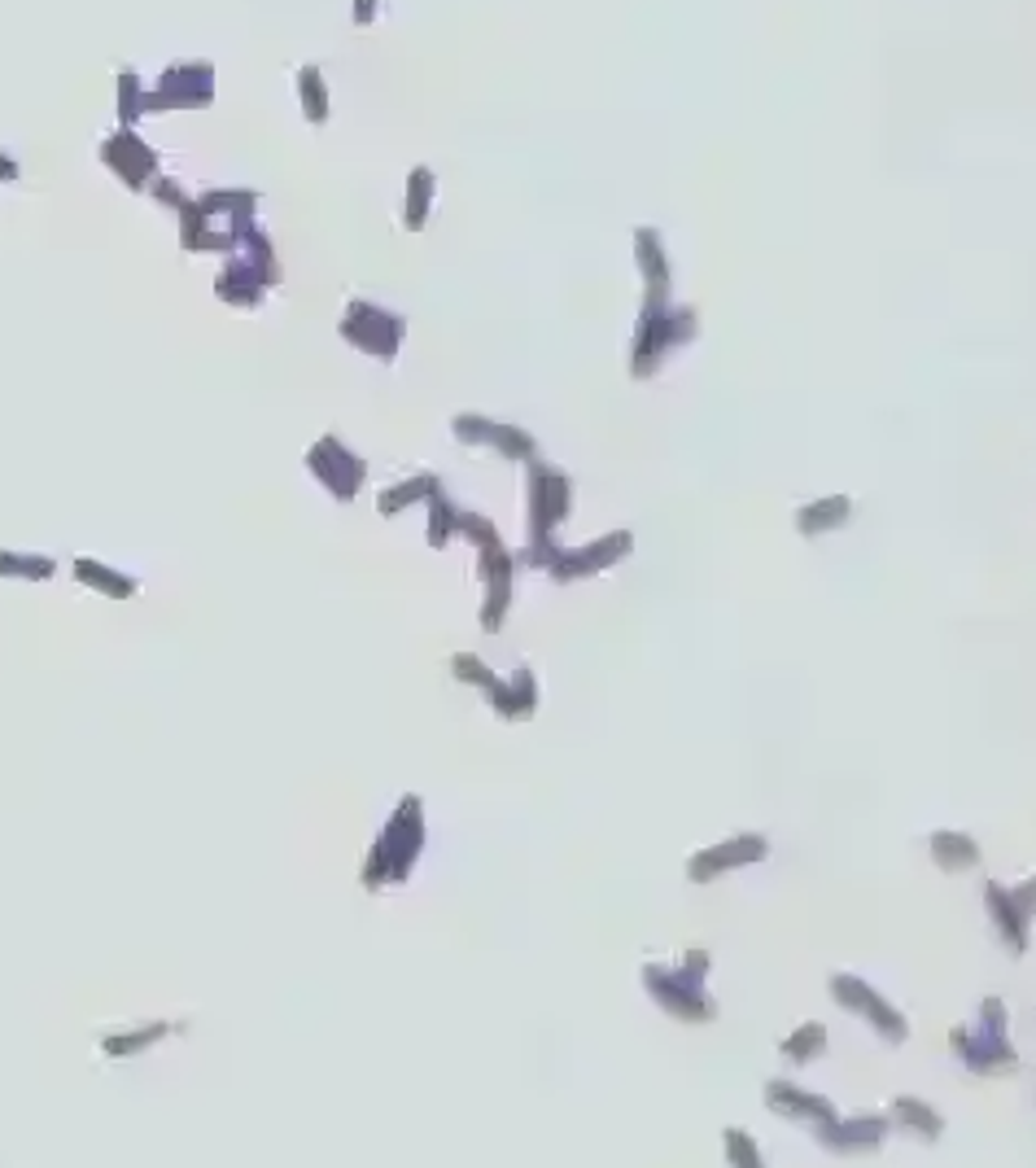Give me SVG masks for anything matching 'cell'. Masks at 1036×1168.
<instances>
[{"instance_id": "5", "label": "cell", "mask_w": 1036, "mask_h": 1168, "mask_svg": "<svg viewBox=\"0 0 1036 1168\" xmlns=\"http://www.w3.org/2000/svg\"><path fill=\"white\" fill-rule=\"evenodd\" d=\"M101 158H105V162H114V172H118L127 184H136V188L154 176V154L144 150V145H140L136 136H127V132H123V136H114L110 145H101Z\"/></svg>"}, {"instance_id": "3", "label": "cell", "mask_w": 1036, "mask_h": 1168, "mask_svg": "<svg viewBox=\"0 0 1036 1168\" xmlns=\"http://www.w3.org/2000/svg\"><path fill=\"white\" fill-rule=\"evenodd\" d=\"M380 329H386V333H403V320H398V315L376 311V307H368V303H354V307H350V315L342 320V337H346V342L364 346L368 355L390 359V355L398 351V342H390V337H380Z\"/></svg>"}, {"instance_id": "12", "label": "cell", "mask_w": 1036, "mask_h": 1168, "mask_svg": "<svg viewBox=\"0 0 1036 1168\" xmlns=\"http://www.w3.org/2000/svg\"><path fill=\"white\" fill-rule=\"evenodd\" d=\"M429 184L433 176L420 166V172H411V202H407V228H420L425 224V202H429Z\"/></svg>"}, {"instance_id": "11", "label": "cell", "mask_w": 1036, "mask_h": 1168, "mask_svg": "<svg viewBox=\"0 0 1036 1168\" xmlns=\"http://www.w3.org/2000/svg\"><path fill=\"white\" fill-rule=\"evenodd\" d=\"M429 491H437V482H433V477H416V482H407V486H398V491H386V495H380V513H398L403 503H411L416 495H429Z\"/></svg>"}, {"instance_id": "2", "label": "cell", "mask_w": 1036, "mask_h": 1168, "mask_svg": "<svg viewBox=\"0 0 1036 1168\" xmlns=\"http://www.w3.org/2000/svg\"><path fill=\"white\" fill-rule=\"evenodd\" d=\"M307 464H311V473L320 477L337 499H350V495L358 491V482H364V460L350 456L337 438H324L320 447L307 456Z\"/></svg>"}, {"instance_id": "1", "label": "cell", "mask_w": 1036, "mask_h": 1168, "mask_svg": "<svg viewBox=\"0 0 1036 1168\" xmlns=\"http://www.w3.org/2000/svg\"><path fill=\"white\" fill-rule=\"evenodd\" d=\"M647 311H643V325H639V346H634V377H643L661 364V355L669 346H679L691 337L695 315L691 311H673L665 303V289L669 285H647Z\"/></svg>"}, {"instance_id": "8", "label": "cell", "mask_w": 1036, "mask_h": 1168, "mask_svg": "<svg viewBox=\"0 0 1036 1168\" xmlns=\"http://www.w3.org/2000/svg\"><path fill=\"white\" fill-rule=\"evenodd\" d=\"M0 573H5V578H53V561H31V556H9V551H0Z\"/></svg>"}, {"instance_id": "13", "label": "cell", "mask_w": 1036, "mask_h": 1168, "mask_svg": "<svg viewBox=\"0 0 1036 1168\" xmlns=\"http://www.w3.org/2000/svg\"><path fill=\"white\" fill-rule=\"evenodd\" d=\"M0 176H5V180H14V176H18V166H14L9 158H0Z\"/></svg>"}, {"instance_id": "10", "label": "cell", "mask_w": 1036, "mask_h": 1168, "mask_svg": "<svg viewBox=\"0 0 1036 1168\" xmlns=\"http://www.w3.org/2000/svg\"><path fill=\"white\" fill-rule=\"evenodd\" d=\"M302 101H307V119H311V123H324L328 101H324V83H320V71H315V67L302 71Z\"/></svg>"}, {"instance_id": "4", "label": "cell", "mask_w": 1036, "mask_h": 1168, "mask_svg": "<svg viewBox=\"0 0 1036 1168\" xmlns=\"http://www.w3.org/2000/svg\"><path fill=\"white\" fill-rule=\"evenodd\" d=\"M564 503H568V482L547 469V464H538L534 469V551L547 547V539H552V521L564 517Z\"/></svg>"}, {"instance_id": "9", "label": "cell", "mask_w": 1036, "mask_h": 1168, "mask_svg": "<svg viewBox=\"0 0 1036 1168\" xmlns=\"http://www.w3.org/2000/svg\"><path fill=\"white\" fill-rule=\"evenodd\" d=\"M75 569H79L83 582L110 591V596H132V582H127V578H114V569H101V565H92V561H79Z\"/></svg>"}, {"instance_id": "6", "label": "cell", "mask_w": 1036, "mask_h": 1168, "mask_svg": "<svg viewBox=\"0 0 1036 1168\" xmlns=\"http://www.w3.org/2000/svg\"><path fill=\"white\" fill-rule=\"evenodd\" d=\"M455 430H459L463 442H490V447H499V451H507V456H530V451H534L530 434L507 430V424H490V420H481V416H459Z\"/></svg>"}, {"instance_id": "7", "label": "cell", "mask_w": 1036, "mask_h": 1168, "mask_svg": "<svg viewBox=\"0 0 1036 1168\" xmlns=\"http://www.w3.org/2000/svg\"><path fill=\"white\" fill-rule=\"evenodd\" d=\"M844 517H849V499H827V508L818 503V508H805V513H800V529H805V535H818V525L831 529Z\"/></svg>"}]
</instances>
